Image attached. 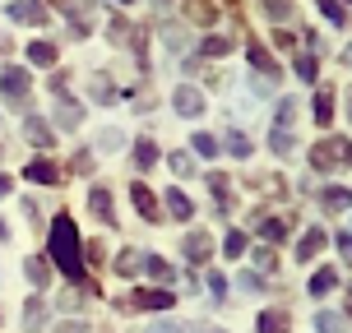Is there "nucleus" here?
<instances>
[{
	"mask_svg": "<svg viewBox=\"0 0 352 333\" xmlns=\"http://www.w3.org/2000/svg\"><path fill=\"white\" fill-rule=\"evenodd\" d=\"M292 70H297V79H306V84H311V79L320 74V65H316V56H297V65H292Z\"/></svg>",
	"mask_w": 352,
	"mask_h": 333,
	"instance_id": "34",
	"label": "nucleus"
},
{
	"mask_svg": "<svg viewBox=\"0 0 352 333\" xmlns=\"http://www.w3.org/2000/svg\"><path fill=\"white\" fill-rule=\"evenodd\" d=\"M140 255H135V250H121V255H116V273H121V278H135V273H140Z\"/></svg>",
	"mask_w": 352,
	"mask_h": 333,
	"instance_id": "24",
	"label": "nucleus"
},
{
	"mask_svg": "<svg viewBox=\"0 0 352 333\" xmlns=\"http://www.w3.org/2000/svg\"><path fill=\"white\" fill-rule=\"evenodd\" d=\"M153 162H158V148H153V139H140V143H135V167H144V172H148Z\"/></svg>",
	"mask_w": 352,
	"mask_h": 333,
	"instance_id": "26",
	"label": "nucleus"
},
{
	"mask_svg": "<svg viewBox=\"0 0 352 333\" xmlns=\"http://www.w3.org/2000/svg\"><path fill=\"white\" fill-rule=\"evenodd\" d=\"M28 181H37V185H56V181H60V172H56V162L37 158V162H28Z\"/></svg>",
	"mask_w": 352,
	"mask_h": 333,
	"instance_id": "13",
	"label": "nucleus"
},
{
	"mask_svg": "<svg viewBox=\"0 0 352 333\" xmlns=\"http://www.w3.org/2000/svg\"><path fill=\"white\" fill-rule=\"evenodd\" d=\"M28 84H33V79H28L23 65H5V70H0V93H5L10 102H19V97L28 93Z\"/></svg>",
	"mask_w": 352,
	"mask_h": 333,
	"instance_id": "4",
	"label": "nucleus"
},
{
	"mask_svg": "<svg viewBox=\"0 0 352 333\" xmlns=\"http://www.w3.org/2000/svg\"><path fill=\"white\" fill-rule=\"evenodd\" d=\"M23 273H28L33 287H42V282H47V260H28V264H23Z\"/></svg>",
	"mask_w": 352,
	"mask_h": 333,
	"instance_id": "35",
	"label": "nucleus"
},
{
	"mask_svg": "<svg viewBox=\"0 0 352 333\" xmlns=\"http://www.w3.org/2000/svg\"><path fill=\"white\" fill-rule=\"evenodd\" d=\"M42 319H47V306H42V301H28V310H23V324H28V329H42Z\"/></svg>",
	"mask_w": 352,
	"mask_h": 333,
	"instance_id": "33",
	"label": "nucleus"
},
{
	"mask_svg": "<svg viewBox=\"0 0 352 333\" xmlns=\"http://www.w3.org/2000/svg\"><path fill=\"white\" fill-rule=\"evenodd\" d=\"M264 14L274 19V23H287V19H292V5H287V0H264Z\"/></svg>",
	"mask_w": 352,
	"mask_h": 333,
	"instance_id": "29",
	"label": "nucleus"
},
{
	"mask_svg": "<svg viewBox=\"0 0 352 333\" xmlns=\"http://www.w3.org/2000/svg\"><path fill=\"white\" fill-rule=\"evenodd\" d=\"M190 148L199 153V158H218V139H213V135H204V130L195 135V143H190Z\"/></svg>",
	"mask_w": 352,
	"mask_h": 333,
	"instance_id": "30",
	"label": "nucleus"
},
{
	"mask_svg": "<svg viewBox=\"0 0 352 333\" xmlns=\"http://www.w3.org/2000/svg\"><path fill=\"white\" fill-rule=\"evenodd\" d=\"M172 106L186 116V121H195V116H204V93H199L195 84H181V88L172 93Z\"/></svg>",
	"mask_w": 352,
	"mask_h": 333,
	"instance_id": "3",
	"label": "nucleus"
},
{
	"mask_svg": "<svg viewBox=\"0 0 352 333\" xmlns=\"http://www.w3.org/2000/svg\"><path fill=\"white\" fill-rule=\"evenodd\" d=\"M10 19L14 23H47V5L42 0H14L10 5Z\"/></svg>",
	"mask_w": 352,
	"mask_h": 333,
	"instance_id": "6",
	"label": "nucleus"
},
{
	"mask_svg": "<svg viewBox=\"0 0 352 333\" xmlns=\"http://www.w3.org/2000/svg\"><path fill=\"white\" fill-rule=\"evenodd\" d=\"M5 236H10V227H5V222H0V241H5Z\"/></svg>",
	"mask_w": 352,
	"mask_h": 333,
	"instance_id": "46",
	"label": "nucleus"
},
{
	"mask_svg": "<svg viewBox=\"0 0 352 333\" xmlns=\"http://www.w3.org/2000/svg\"><path fill=\"white\" fill-rule=\"evenodd\" d=\"M348 111H352V88H348Z\"/></svg>",
	"mask_w": 352,
	"mask_h": 333,
	"instance_id": "47",
	"label": "nucleus"
},
{
	"mask_svg": "<svg viewBox=\"0 0 352 333\" xmlns=\"http://www.w3.org/2000/svg\"><path fill=\"white\" fill-rule=\"evenodd\" d=\"M28 65H56V42H28Z\"/></svg>",
	"mask_w": 352,
	"mask_h": 333,
	"instance_id": "17",
	"label": "nucleus"
},
{
	"mask_svg": "<svg viewBox=\"0 0 352 333\" xmlns=\"http://www.w3.org/2000/svg\"><path fill=\"white\" fill-rule=\"evenodd\" d=\"M98 143H102V148H116V143H121V135H116V130H102V135H98Z\"/></svg>",
	"mask_w": 352,
	"mask_h": 333,
	"instance_id": "41",
	"label": "nucleus"
},
{
	"mask_svg": "<svg viewBox=\"0 0 352 333\" xmlns=\"http://www.w3.org/2000/svg\"><path fill=\"white\" fill-rule=\"evenodd\" d=\"M320 204L329 213H343V209H352V190L348 185H324V190H320Z\"/></svg>",
	"mask_w": 352,
	"mask_h": 333,
	"instance_id": "8",
	"label": "nucleus"
},
{
	"mask_svg": "<svg viewBox=\"0 0 352 333\" xmlns=\"http://www.w3.org/2000/svg\"><path fill=\"white\" fill-rule=\"evenodd\" d=\"M297 125V97H283L278 102V130H292Z\"/></svg>",
	"mask_w": 352,
	"mask_h": 333,
	"instance_id": "28",
	"label": "nucleus"
},
{
	"mask_svg": "<svg viewBox=\"0 0 352 333\" xmlns=\"http://www.w3.org/2000/svg\"><path fill=\"white\" fill-rule=\"evenodd\" d=\"M260 236H264V241H274V246H278L283 236H287V222H278V218H264V222H260Z\"/></svg>",
	"mask_w": 352,
	"mask_h": 333,
	"instance_id": "27",
	"label": "nucleus"
},
{
	"mask_svg": "<svg viewBox=\"0 0 352 333\" xmlns=\"http://www.w3.org/2000/svg\"><path fill=\"white\" fill-rule=\"evenodd\" d=\"M338 287V268H320L316 278H311V297H329Z\"/></svg>",
	"mask_w": 352,
	"mask_h": 333,
	"instance_id": "16",
	"label": "nucleus"
},
{
	"mask_svg": "<svg viewBox=\"0 0 352 333\" xmlns=\"http://www.w3.org/2000/svg\"><path fill=\"white\" fill-rule=\"evenodd\" d=\"M116 5H130V0H116Z\"/></svg>",
	"mask_w": 352,
	"mask_h": 333,
	"instance_id": "48",
	"label": "nucleus"
},
{
	"mask_svg": "<svg viewBox=\"0 0 352 333\" xmlns=\"http://www.w3.org/2000/svg\"><path fill=\"white\" fill-rule=\"evenodd\" d=\"M56 333H88V324H79V319H74V324H60Z\"/></svg>",
	"mask_w": 352,
	"mask_h": 333,
	"instance_id": "42",
	"label": "nucleus"
},
{
	"mask_svg": "<svg viewBox=\"0 0 352 333\" xmlns=\"http://www.w3.org/2000/svg\"><path fill=\"white\" fill-rule=\"evenodd\" d=\"M343 65H352V47H348V51H343Z\"/></svg>",
	"mask_w": 352,
	"mask_h": 333,
	"instance_id": "45",
	"label": "nucleus"
},
{
	"mask_svg": "<svg viewBox=\"0 0 352 333\" xmlns=\"http://www.w3.org/2000/svg\"><path fill=\"white\" fill-rule=\"evenodd\" d=\"M209 292L223 301V297H228V278H223V273H209Z\"/></svg>",
	"mask_w": 352,
	"mask_h": 333,
	"instance_id": "40",
	"label": "nucleus"
},
{
	"mask_svg": "<svg viewBox=\"0 0 352 333\" xmlns=\"http://www.w3.org/2000/svg\"><path fill=\"white\" fill-rule=\"evenodd\" d=\"M23 135H28V139H33L37 148H52V125H47V121H37V116H33L28 125H23Z\"/></svg>",
	"mask_w": 352,
	"mask_h": 333,
	"instance_id": "19",
	"label": "nucleus"
},
{
	"mask_svg": "<svg viewBox=\"0 0 352 333\" xmlns=\"http://www.w3.org/2000/svg\"><path fill=\"white\" fill-rule=\"evenodd\" d=\"M338 255H343V264H352V231H338Z\"/></svg>",
	"mask_w": 352,
	"mask_h": 333,
	"instance_id": "39",
	"label": "nucleus"
},
{
	"mask_svg": "<svg viewBox=\"0 0 352 333\" xmlns=\"http://www.w3.org/2000/svg\"><path fill=\"white\" fill-rule=\"evenodd\" d=\"M199 51H204V56H228L232 42H228V37H204V47H199Z\"/></svg>",
	"mask_w": 352,
	"mask_h": 333,
	"instance_id": "36",
	"label": "nucleus"
},
{
	"mask_svg": "<svg viewBox=\"0 0 352 333\" xmlns=\"http://www.w3.org/2000/svg\"><path fill=\"white\" fill-rule=\"evenodd\" d=\"M223 250H228V260H241V255H246V236H241V231H228Z\"/></svg>",
	"mask_w": 352,
	"mask_h": 333,
	"instance_id": "32",
	"label": "nucleus"
},
{
	"mask_svg": "<svg viewBox=\"0 0 352 333\" xmlns=\"http://www.w3.org/2000/svg\"><path fill=\"white\" fill-rule=\"evenodd\" d=\"M153 333H181V329H176V324H158V329H153Z\"/></svg>",
	"mask_w": 352,
	"mask_h": 333,
	"instance_id": "44",
	"label": "nucleus"
},
{
	"mask_svg": "<svg viewBox=\"0 0 352 333\" xmlns=\"http://www.w3.org/2000/svg\"><path fill=\"white\" fill-rule=\"evenodd\" d=\"M130 199H135V209H140V218H158V199H153V190L148 185H130Z\"/></svg>",
	"mask_w": 352,
	"mask_h": 333,
	"instance_id": "10",
	"label": "nucleus"
},
{
	"mask_svg": "<svg viewBox=\"0 0 352 333\" xmlns=\"http://www.w3.org/2000/svg\"><path fill=\"white\" fill-rule=\"evenodd\" d=\"M228 153H232V158H250V139L241 135V130H232V135H228Z\"/></svg>",
	"mask_w": 352,
	"mask_h": 333,
	"instance_id": "31",
	"label": "nucleus"
},
{
	"mask_svg": "<svg viewBox=\"0 0 352 333\" xmlns=\"http://www.w3.org/2000/svg\"><path fill=\"white\" fill-rule=\"evenodd\" d=\"M10 190H14V185H10V176H0V199H5Z\"/></svg>",
	"mask_w": 352,
	"mask_h": 333,
	"instance_id": "43",
	"label": "nucleus"
},
{
	"mask_svg": "<svg viewBox=\"0 0 352 333\" xmlns=\"http://www.w3.org/2000/svg\"><path fill=\"white\" fill-rule=\"evenodd\" d=\"M52 264L65 278H84V250H79V227H74L70 213H60L52 222Z\"/></svg>",
	"mask_w": 352,
	"mask_h": 333,
	"instance_id": "1",
	"label": "nucleus"
},
{
	"mask_svg": "<svg viewBox=\"0 0 352 333\" xmlns=\"http://www.w3.org/2000/svg\"><path fill=\"white\" fill-rule=\"evenodd\" d=\"M348 5H352V0H348Z\"/></svg>",
	"mask_w": 352,
	"mask_h": 333,
	"instance_id": "49",
	"label": "nucleus"
},
{
	"mask_svg": "<svg viewBox=\"0 0 352 333\" xmlns=\"http://www.w3.org/2000/svg\"><path fill=\"white\" fill-rule=\"evenodd\" d=\"M250 65H255L264 79H278V60H274L269 51H260V47H250Z\"/></svg>",
	"mask_w": 352,
	"mask_h": 333,
	"instance_id": "18",
	"label": "nucleus"
},
{
	"mask_svg": "<svg viewBox=\"0 0 352 333\" xmlns=\"http://www.w3.org/2000/svg\"><path fill=\"white\" fill-rule=\"evenodd\" d=\"M269 148H274L278 158H292V153H297V139H292V130H269Z\"/></svg>",
	"mask_w": 352,
	"mask_h": 333,
	"instance_id": "15",
	"label": "nucleus"
},
{
	"mask_svg": "<svg viewBox=\"0 0 352 333\" xmlns=\"http://www.w3.org/2000/svg\"><path fill=\"white\" fill-rule=\"evenodd\" d=\"M260 333H287V315H283V310H264L260 315Z\"/></svg>",
	"mask_w": 352,
	"mask_h": 333,
	"instance_id": "25",
	"label": "nucleus"
},
{
	"mask_svg": "<svg viewBox=\"0 0 352 333\" xmlns=\"http://www.w3.org/2000/svg\"><path fill=\"white\" fill-rule=\"evenodd\" d=\"M181 250H186V260H195V264H204L213 255V236L209 231H190L186 241H181Z\"/></svg>",
	"mask_w": 352,
	"mask_h": 333,
	"instance_id": "7",
	"label": "nucleus"
},
{
	"mask_svg": "<svg viewBox=\"0 0 352 333\" xmlns=\"http://www.w3.org/2000/svg\"><path fill=\"white\" fill-rule=\"evenodd\" d=\"M167 213L186 222V218H190V213H195V204H190V199H186V194H181V190H167Z\"/></svg>",
	"mask_w": 352,
	"mask_h": 333,
	"instance_id": "21",
	"label": "nucleus"
},
{
	"mask_svg": "<svg viewBox=\"0 0 352 333\" xmlns=\"http://www.w3.org/2000/svg\"><path fill=\"white\" fill-rule=\"evenodd\" d=\"M316 5H320V14L329 19L334 28H348V14H343V5H338V0H316Z\"/></svg>",
	"mask_w": 352,
	"mask_h": 333,
	"instance_id": "23",
	"label": "nucleus"
},
{
	"mask_svg": "<svg viewBox=\"0 0 352 333\" xmlns=\"http://www.w3.org/2000/svg\"><path fill=\"white\" fill-rule=\"evenodd\" d=\"M316 329L320 333H348V324H343V315H334V310H320V315H316Z\"/></svg>",
	"mask_w": 352,
	"mask_h": 333,
	"instance_id": "22",
	"label": "nucleus"
},
{
	"mask_svg": "<svg viewBox=\"0 0 352 333\" xmlns=\"http://www.w3.org/2000/svg\"><path fill=\"white\" fill-rule=\"evenodd\" d=\"M79 121H84V106L70 102V97L60 93V106H56V125H60V130H74Z\"/></svg>",
	"mask_w": 352,
	"mask_h": 333,
	"instance_id": "9",
	"label": "nucleus"
},
{
	"mask_svg": "<svg viewBox=\"0 0 352 333\" xmlns=\"http://www.w3.org/2000/svg\"><path fill=\"white\" fill-rule=\"evenodd\" d=\"M324 241H329V236H324L320 227H311V231H306V236L297 241V260H316L320 250H324Z\"/></svg>",
	"mask_w": 352,
	"mask_h": 333,
	"instance_id": "11",
	"label": "nucleus"
},
{
	"mask_svg": "<svg viewBox=\"0 0 352 333\" xmlns=\"http://www.w3.org/2000/svg\"><path fill=\"white\" fill-rule=\"evenodd\" d=\"M311 167L316 172H334V167H352V143L348 139H324L311 148Z\"/></svg>",
	"mask_w": 352,
	"mask_h": 333,
	"instance_id": "2",
	"label": "nucleus"
},
{
	"mask_svg": "<svg viewBox=\"0 0 352 333\" xmlns=\"http://www.w3.org/2000/svg\"><path fill=\"white\" fill-rule=\"evenodd\" d=\"M172 292L167 287H148V292H135L130 301H121V306H135V310H172Z\"/></svg>",
	"mask_w": 352,
	"mask_h": 333,
	"instance_id": "5",
	"label": "nucleus"
},
{
	"mask_svg": "<svg viewBox=\"0 0 352 333\" xmlns=\"http://www.w3.org/2000/svg\"><path fill=\"white\" fill-rule=\"evenodd\" d=\"M144 268H148V278H158V282H172V264L162 260V255H144Z\"/></svg>",
	"mask_w": 352,
	"mask_h": 333,
	"instance_id": "20",
	"label": "nucleus"
},
{
	"mask_svg": "<svg viewBox=\"0 0 352 333\" xmlns=\"http://www.w3.org/2000/svg\"><path fill=\"white\" fill-rule=\"evenodd\" d=\"M93 97H98V102H111V97H116V88L107 84V79H93Z\"/></svg>",
	"mask_w": 352,
	"mask_h": 333,
	"instance_id": "38",
	"label": "nucleus"
},
{
	"mask_svg": "<svg viewBox=\"0 0 352 333\" xmlns=\"http://www.w3.org/2000/svg\"><path fill=\"white\" fill-rule=\"evenodd\" d=\"M172 172H176V176H190V172H195V158H186V153H172Z\"/></svg>",
	"mask_w": 352,
	"mask_h": 333,
	"instance_id": "37",
	"label": "nucleus"
},
{
	"mask_svg": "<svg viewBox=\"0 0 352 333\" xmlns=\"http://www.w3.org/2000/svg\"><path fill=\"white\" fill-rule=\"evenodd\" d=\"M88 209H93V218H102L107 227H111V194H107L102 185H93V190H88Z\"/></svg>",
	"mask_w": 352,
	"mask_h": 333,
	"instance_id": "12",
	"label": "nucleus"
},
{
	"mask_svg": "<svg viewBox=\"0 0 352 333\" xmlns=\"http://www.w3.org/2000/svg\"><path fill=\"white\" fill-rule=\"evenodd\" d=\"M334 121V88H316V125Z\"/></svg>",
	"mask_w": 352,
	"mask_h": 333,
	"instance_id": "14",
	"label": "nucleus"
}]
</instances>
